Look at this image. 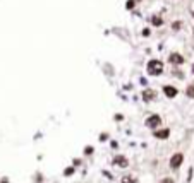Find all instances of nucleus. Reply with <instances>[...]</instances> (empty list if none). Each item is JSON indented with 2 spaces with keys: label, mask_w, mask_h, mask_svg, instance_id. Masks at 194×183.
I'll use <instances>...</instances> for the list:
<instances>
[{
  "label": "nucleus",
  "mask_w": 194,
  "mask_h": 183,
  "mask_svg": "<svg viewBox=\"0 0 194 183\" xmlns=\"http://www.w3.org/2000/svg\"><path fill=\"white\" fill-rule=\"evenodd\" d=\"M148 72L151 75H160L161 72H163V63L160 60H151L150 63H148Z\"/></svg>",
  "instance_id": "1"
},
{
  "label": "nucleus",
  "mask_w": 194,
  "mask_h": 183,
  "mask_svg": "<svg viewBox=\"0 0 194 183\" xmlns=\"http://www.w3.org/2000/svg\"><path fill=\"white\" fill-rule=\"evenodd\" d=\"M160 123H161V118H160L158 115H153V116H150V118L146 120V127L156 129V127H160Z\"/></svg>",
  "instance_id": "2"
},
{
  "label": "nucleus",
  "mask_w": 194,
  "mask_h": 183,
  "mask_svg": "<svg viewBox=\"0 0 194 183\" xmlns=\"http://www.w3.org/2000/svg\"><path fill=\"white\" fill-rule=\"evenodd\" d=\"M182 161H184V156L182 154H173L172 159H170V168L172 170H177L180 164H182Z\"/></svg>",
  "instance_id": "3"
},
{
  "label": "nucleus",
  "mask_w": 194,
  "mask_h": 183,
  "mask_svg": "<svg viewBox=\"0 0 194 183\" xmlns=\"http://www.w3.org/2000/svg\"><path fill=\"white\" fill-rule=\"evenodd\" d=\"M163 93H165V96H168V98H175V96H177V89L173 87V86H165V87H163Z\"/></svg>",
  "instance_id": "4"
},
{
  "label": "nucleus",
  "mask_w": 194,
  "mask_h": 183,
  "mask_svg": "<svg viewBox=\"0 0 194 183\" xmlns=\"http://www.w3.org/2000/svg\"><path fill=\"white\" fill-rule=\"evenodd\" d=\"M143 98H144V101H153L156 98V93L151 91V89H146L144 93H143Z\"/></svg>",
  "instance_id": "5"
},
{
  "label": "nucleus",
  "mask_w": 194,
  "mask_h": 183,
  "mask_svg": "<svg viewBox=\"0 0 194 183\" xmlns=\"http://www.w3.org/2000/svg\"><path fill=\"white\" fill-rule=\"evenodd\" d=\"M113 163L117 164V166H120V168H125V166H127V159L122 157V156H117L115 159H113Z\"/></svg>",
  "instance_id": "6"
},
{
  "label": "nucleus",
  "mask_w": 194,
  "mask_h": 183,
  "mask_svg": "<svg viewBox=\"0 0 194 183\" xmlns=\"http://www.w3.org/2000/svg\"><path fill=\"white\" fill-rule=\"evenodd\" d=\"M170 62H172V63H182V62H184V58H182V55H179V53H172L170 55Z\"/></svg>",
  "instance_id": "7"
},
{
  "label": "nucleus",
  "mask_w": 194,
  "mask_h": 183,
  "mask_svg": "<svg viewBox=\"0 0 194 183\" xmlns=\"http://www.w3.org/2000/svg\"><path fill=\"white\" fill-rule=\"evenodd\" d=\"M170 135V132H168V130H156V132H155V137H156V139H167V137Z\"/></svg>",
  "instance_id": "8"
},
{
  "label": "nucleus",
  "mask_w": 194,
  "mask_h": 183,
  "mask_svg": "<svg viewBox=\"0 0 194 183\" xmlns=\"http://www.w3.org/2000/svg\"><path fill=\"white\" fill-rule=\"evenodd\" d=\"M187 96L189 98H194V86H189L187 87Z\"/></svg>",
  "instance_id": "9"
},
{
  "label": "nucleus",
  "mask_w": 194,
  "mask_h": 183,
  "mask_svg": "<svg viewBox=\"0 0 194 183\" xmlns=\"http://www.w3.org/2000/svg\"><path fill=\"white\" fill-rule=\"evenodd\" d=\"M161 22H163V21L160 19V17H153V24H155V26H161Z\"/></svg>",
  "instance_id": "10"
},
{
  "label": "nucleus",
  "mask_w": 194,
  "mask_h": 183,
  "mask_svg": "<svg viewBox=\"0 0 194 183\" xmlns=\"http://www.w3.org/2000/svg\"><path fill=\"white\" fill-rule=\"evenodd\" d=\"M132 7H134V0H129L127 2V9H132Z\"/></svg>",
  "instance_id": "11"
},
{
  "label": "nucleus",
  "mask_w": 194,
  "mask_h": 183,
  "mask_svg": "<svg viewBox=\"0 0 194 183\" xmlns=\"http://www.w3.org/2000/svg\"><path fill=\"white\" fill-rule=\"evenodd\" d=\"M173 29H179V27H180V22H173Z\"/></svg>",
  "instance_id": "12"
},
{
  "label": "nucleus",
  "mask_w": 194,
  "mask_h": 183,
  "mask_svg": "<svg viewBox=\"0 0 194 183\" xmlns=\"http://www.w3.org/2000/svg\"><path fill=\"white\" fill-rule=\"evenodd\" d=\"M72 173H74V170H72V168H69V170H65V175H72Z\"/></svg>",
  "instance_id": "13"
},
{
  "label": "nucleus",
  "mask_w": 194,
  "mask_h": 183,
  "mask_svg": "<svg viewBox=\"0 0 194 183\" xmlns=\"http://www.w3.org/2000/svg\"><path fill=\"white\" fill-rule=\"evenodd\" d=\"M163 183H172V180H168V178H167V180H163Z\"/></svg>",
  "instance_id": "14"
},
{
  "label": "nucleus",
  "mask_w": 194,
  "mask_h": 183,
  "mask_svg": "<svg viewBox=\"0 0 194 183\" xmlns=\"http://www.w3.org/2000/svg\"><path fill=\"white\" fill-rule=\"evenodd\" d=\"M193 74H194V63H193Z\"/></svg>",
  "instance_id": "15"
}]
</instances>
